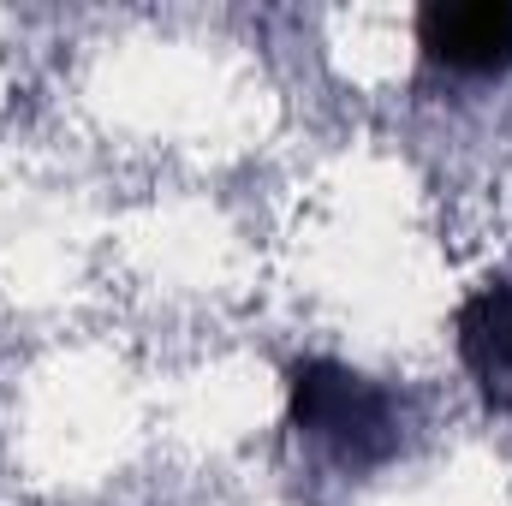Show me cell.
Wrapping results in <instances>:
<instances>
[{
    "label": "cell",
    "mask_w": 512,
    "mask_h": 506,
    "mask_svg": "<svg viewBox=\"0 0 512 506\" xmlns=\"http://www.w3.org/2000/svg\"><path fill=\"white\" fill-rule=\"evenodd\" d=\"M417 42L447 72H507L512 0H435L417 12Z\"/></svg>",
    "instance_id": "2"
},
{
    "label": "cell",
    "mask_w": 512,
    "mask_h": 506,
    "mask_svg": "<svg viewBox=\"0 0 512 506\" xmlns=\"http://www.w3.org/2000/svg\"><path fill=\"white\" fill-rule=\"evenodd\" d=\"M286 387H292V429L346 471H376L399 453V405L370 376L334 358H304L292 364Z\"/></svg>",
    "instance_id": "1"
},
{
    "label": "cell",
    "mask_w": 512,
    "mask_h": 506,
    "mask_svg": "<svg viewBox=\"0 0 512 506\" xmlns=\"http://www.w3.org/2000/svg\"><path fill=\"white\" fill-rule=\"evenodd\" d=\"M459 358L477 393L512 417V280H489L459 304Z\"/></svg>",
    "instance_id": "3"
}]
</instances>
